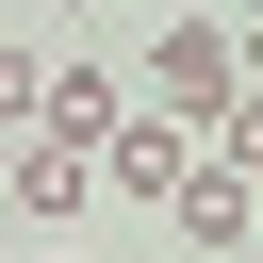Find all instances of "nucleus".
Listing matches in <instances>:
<instances>
[{"mask_svg":"<svg viewBox=\"0 0 263 263\" xmlns=\"http://www.w3.org/2000/svg\"><path fill=\"white\" fill-rule=\"evenodd\" d=\"M164 214H181V230H197V247H247V214H263V181H247V164H230V148H197V164H181V197H164Z\"/></svg>","mask_w":263,"mask_h":263,"instance_id":"3","label":"nucleus"},{"mask_svg":"<svg viewBox=\"0 0 263 263\" xmlns=\"http://www.w3.org/2000/svg\"><path fill=\"white\" fill-rule=\"evenodd\" d=\"M99 197V148H66V132H16V214H82Z\"/></svg>","mask_w":263,"mask_h":263,"instance_id":"5","label":"nucleus"},{"mask_svg":"<svg viewBox=\"0 0 263 263\" xmlns=\"http://www.w3.org/2000/svg\"><path fill=\"white\" fill-rule=\"evenodd\" d=\"M230 66H247V99H263V16H247V33H230Z\"/></svg>","mask_w":263,"mask_h":263,"instance_id":"7","label":"nucleus"},{"mask_svg":"<svg viewBox=\"0 0 263 263\" xmlns=\"http://www.w3.org/2000/svg\"><path fill=\"white\" fill-rule=\"evenodd\" d=\"M181 164H197V132H181V115H148V99L99 132V197H132V214H164V197H181Z\"/></svg>","mask_w":263,"mask_h":263,"instance_id":"2","label":"nucleus"},{"mask_svg":"<svg viewBox=\"0 0 263 263\" xmlns=\"http://www.w3.org/2000/svg\"><path fill=\"white\" fill-rule=\"evenodd\" d=\"M230 82H247V66H230V33H214V16H181V33L148 49V115H181V132H214V115H230Z\"/></svg>","mask_w":263,"mask_h":263,"instance_id":"1","label":"nucleus"},{"mask_svg":"<svg viewBox=\"0 0 263 263\" xmlns=\"http://www.w3.org/2000/svg\"><path fill=\"white\" fill-rule=\"evenodd\" d=\"M115 115H132V82H115V66H49V99H33V132H66V148H99Z\"/></svg>","mask_w":263,"mask_h":263,"instance_id":"4","label":"nucleus"},{"mask_svg":"<svg viewBox=\"0 0 263 263\" xmlns=\"http://www.w3.org/2000/svg\"><path fill=\"white\" fill-rule=\"evenodd\" d=\"M33 99H49V49H0V132H33Z\"/></svg>","mask_w":263,"mask_h":263,"instance_id":"6","label":"nucleus"}]
</instances>
